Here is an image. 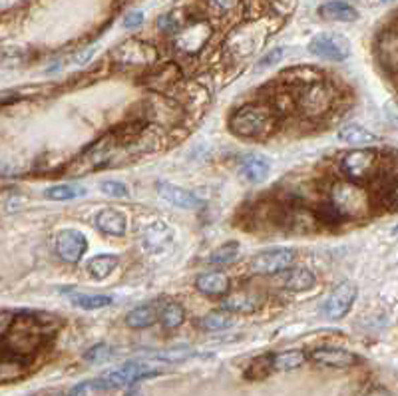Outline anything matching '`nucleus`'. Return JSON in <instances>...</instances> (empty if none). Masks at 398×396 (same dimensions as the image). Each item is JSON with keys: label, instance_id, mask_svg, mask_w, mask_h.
<instances>
[{"label": "nucleus", "instance_id": "f03ea898", "mask_svg": "<svg viewBox=\"0 0 398 396\" xmlns=\"http://www.w3.org/2000/svg\"><path fill=\"white\" fill-rule=\"evenodd\" d=\"M275 126V118L271 110L259 104H245L229 118V128L233 133L241 138H259L271 132Z\"/></svg>", "mask_w": 398, "mask_h": 396}, {"label": "nucleus", "instance_id": "2f4dec72", "mask_svg": "<svg viewBox=\"0 0 398 396\" xmlns=\"http://www.w3.org/2000/svg\"><path fill=\"white\" fill-rule=\"evenodd\" d=\"M271 371H275V368H273V354H263V356L253 359V363L249 364L245 376H247V378H263V376H267Z\"/></svg>", "mask_w": 398, "mask_h": 396}, {"label": "nucleus", "instance_id": "4be33fe9", "mask_svg": "<svg viewBox=\"0 0 398 396\" xmlns=\"http://www.w3.org/2000/svg\"><path fill=\"white\" fill-rule=\"evenodd\" d=\"M283 80L291 84V86H305V88H309L313 84H317V82H321V72L319 70H315V68H309V66H303V68H291L287 72H283Z\"/></svg>", "mask_w": 398, "mask_h": 396}, {"label": "nucleus", "instance_id": "bb28decb", "mask_svg": "<svg viewBox=\"0 0 398 396\" xmlns=\"http://www.w3.org/2000/svg\"><path fill=\"white\" fill-rule=\"evenodd\" d=\"M46 198L52 201H70V199L82 198L86 193V189L82 186H74V184H60V186L48 187L44 191Z\"/></svg>", "mask_w": 398, "mask_h": 396}, {"label": "nucleus", "instance_id": "5701e85b", "mask_svg": "<svg viewBox=\"0 0 398 396\" xmlns=\"http://www.w3.org/2000/svg\"><path fill=\"white\" fill-rule=\"evenodd\" d=\"M315 275L310 273L309 269L298 267V269H291L287 271V277L283 281V287L289 291H309L310 287L315 285Z\"/></svg>", "mask_w": 398, "mask_h": 396}, {"label": "nucleus", "instance_id": "7c9ffc66", "mask_svg": "<svg viewBox=\"0 0 398 396\" xmlns=\"http://www.w3.org/2000/svg\"><path fill=\"white\" fill-rule=\"evenodd\" d=\"M72 303L80 308L86 311H98V308H106L111 305V297L108 295H74Z\"/></svg>", "mask_w": 398, "mask_h": 396}, {"label": "nucleus", "instance_id": "e433bc0d", "mask_svg": "<svg viewBox=\"0 0 398 396\" xmlns=\"http://www.w3.org/2000/svg\"><path fill=\"white\" fill-rule=\"evenodd\" d=\"M388 203H390L392 210H398V184L390 189V193H388Z\"/></svg>", "mask_w": 398, "mask_h": 396}, {"label": "nucleus", "instance_id": "4c0bfd02", "mask_svg": "<svg viewBox=\"0 0 398 396\" xmlns=\"http://www.w3.org/2000/svg\"><path fill=\"white\" fill-rule=\"evenodd\" d=\"M388 112H390V118H392L394 124L398 126V106H394V104H388Z\"/></svg>", "mask_w": 398, "mask_h": 396}, {"label": "nucleus", "instance_id": "1a4fd4ad", "mask_svg": "<svg viewBox=\"0 0 398 396\" xmlns=\"http://www.w3.org/2000/svg\"><path fill=\"white\" fill-rule=\"evenodd\" d=\"M114 62L123 66H152L157 60V52L145 42L140 40H128L114 50Z\"/></svg>", "mask_w": 398, "mask_h": 396}, {"label": "nucleus", "instance_id": "9b49d317", "mask_svg": "<svg viewBox=\"0 0 398 396\" xmlns=\"http://www.w3.org/2000/svg\"><path fill=\"white\" fill-rule=\"evenodd\" d=\"M88 249L84 233L78 229H62L56 235V253L68 263H78Z\"/></svg>", "mask_w": 398, "mask_h": 396}, {"label": "nucleus", "instance_id": "ddd939ff", "mask_svg": "<svg viewBox=\"0 0 398 396\" xmlns=\"http://www.w3.org/2000/svg\"><path fill=\"white\" fill-rule=\"evenodd\" d=\"M157 193L166 199L167 203H171L176 208H181V210H199L203 205V201L195 193H191V191L183 189V187L174 186V184H167V181H159L157 184Z\"/></svg>", "mask_w": 398, "mask_h": 396}, {"label": "nucleus", "instance_id": "58836bf2", "mask_svg": "<svg viewBox=\"0 0 398 396\" xmlns=\"http://www.w3.org/2000/svg\"><path fill=\"white\" fill-rule=\"evenodd\" d=\"M366 396H390V392L385 390V388H375V390H370Z\"/></svg>", "mask_w": 398, "mask_h": 396}, {"label": "nucleus", "instance_id": "473e14b6", "mask_svg": "<svg viewBox=\"0 0 398 396\" xmlns=\"http://www.w3.org/2000/svg\"><path fill=\"white\" fill-rule=\"evenodd\" d=\"M100 189L106 193V196H110V198H126L128 196V186L126 184H120V181H104Z\"/></svg>", "mask_w": 398, "mask_h": 396}, {"label": "nucleus", "instance_id": "2eb2a0df", "mask_svg": "<svg viewBox=\"0 0 398 396\" xmlns=\"http://www.w3.org/2000/svg\"><path fill=\"white\" fill-rule=\"evenodd\" d=\"M96 227L106 235H114V237H122L128 232V217L122 211L118 210H102L96 215Z\"/></svg>", "mask_w": 398, "mask_h": 396}, {"label": "nucleus", "instance_id": "20e7f679", "mask_svg": "<svg viewBox=\"0 0 398 396\" xmlns=\"http://www.w3.org/2000/svg\"><path fill=\"white\" fill-rule=\"evenodd\" d=\"M157 374V368L150 366L147 363H126L120 368L111 371V373L104 374L96 378L92 386L94 388H102V390H110V388H123V386H130L142 378L147 376H154Z\"/></svg>", "mask_w": 398, "mask_h": 396}, {"label": "nucleus", "instance_id": "f8f14e48", "mask_svg": "<svg viewBox=\"0 0 398 396\" xmlns=\"http://www.w3.org/2000/svg\"><path fill=\"white\" fill-rule=\"evenodd\" d=\"M310 359L327 368H351L358 363V356L354 352L337 347H319L310 352Z\"/></svg>", "mask_w": 398, "mask_h": 396}, {"label": "nucleus", "instance_id": "c85d7f7f", "mask_svg": "<svg viewBox=\"0 0 398 396\" xmlns=\"http://www.w3.org/2000/svg\"><path fill=\"white\" fill-rule=\"evenodd\" d=\"M201 327L205 330H223L231 327V315L229 311H211L203 319H201Z\"/></svg>", "mask_w": 398, "mask_h": 396}, {"label": "nucleus", "instance_id": "9d476101", "mask_svg": "<svg viewBox=\"0 0 398 396\" xmlns=\"http://www.w3.org/2000/svg\"><path fill=\"white\" fill-rule=\"evenodd\" d=\"M356 295H358L356 285L351 283V281H343L341 285H337L332 289L331 295L322 303V313L332 320L343 319L344 315H346V313L351 311V307L354 305Z\"/></svg>", "mask_w": 398, "mask_h": 396}, {"label": "nucleus", "instance_id": "72a5a7b5", "mask_svg": "<svg viewBox=\"0 0 398 396\" xmlns=\"http://www.w3.org/2000/svg\"><path fill=\"white\" fill-rule=\"evenodd\" d=\"M111 356V349L110 347H106V344H98V347H94V349H90L86 352V361L88 363H100V361H106V359H110Z\"/></svg>", "mask_w": 398, "mask_h": 396}, {"label": "nucleus", "instance_id": "f257e3e1", "mask_svg": "<svg viewBox=\"0 0 398 396\" xmlns=\"http://www.w3.org/2000/svg\"><path fill=\"white\" fill-rule=\"evenodd\" d=\"M42 341H44V332L40 323L28 315H23L16 317L8 332L2 335V352L28 361L30 352L38 351Z\"/></svg>", "mask_w": 398, "mask_h": 396}, {"label": "nucleus", "instance_id": "4468645a", "mask_svg": "<svg viewBox=\"0 0 398 396\" xmlns=\"http://www.w3.org/2000/svg\"><path fill=\"white\" fill-rule=\"evenodd\" d=\"M195 287H198L199 293L203 295H210V297H222L227 295L229 289H231V281L229 277L222 273V271H215V273H201L195 279Z\"/></svg>", "mask_w": 398, "mask_h": 396}, {"label": "nucleus", "instance_id": "a878e982", "mask_svg": "<svg viewBox=\"0 0 398 396\" xmlns=\"http://www.w3.org/2000/svg\"><path fill=\"white\" fill-rule=\"evenodd\" d=\"M307 361V354L303 351H285L273 354V368L275 371H295Z\"/></svg>", "mask_w": 398, "mask_h": 396}, {"label": "nucleus", "instance_id": "b1692460", "mask_svg": "<svg viewBox=\"0 0 398 396\" xmlns=\"http://www.w3.org/2000/svg\"><path fill=\"white\" fill-rule=\"evenodd\" d=\"M183 320H186V311L179 303L169 301L166 305H162V308H159V323L166 329H177V327L183 325Z\"/></svg>", "mask_w": 398, "mask_h": 396}, {"label": "nucleus", "instance_id": "6e6552de", "mask_svg": "<svg viewBox=\"0 0 398 396\" xmlns=\"http://www.w3.org/2000/svg\"><path fill=\"white\" fill-rule=\"evenodd\" d=\"M309 52L331 62H343L351 54V44L339 34H317L309 42Z\"/></svg>", "mask_w": 398, "mask_h": 396}, {"label": "nucleus", "instance_id": "dca6fc26", "mask_svg": "<svg viewBox=\"0 0 398 396\" xmlns=\"http://www.w3.org/2000/svg\"><path fill=\"white\" fill-rule=\"evenodd\" d=\"M171 241H174V232L162 221H155L144 229V245L147 251H154V253L164 251Z\"/></svg>", "mask_w": 398, "mask_h": 396}, {"label": "nucleus", "instance_id": "393cba45", "mask_svg": "<svg viewBox=\"0 0 398 396\" xmlns=\"http://www.w3.org/2000/svg\"><path fill=\"white\" fill-rule=\"evenodd\" d=\"M116 265H118L116 255H98V257L90 259L86 269H88V273L94 279H106L116 269Z\"/></svg>", "mask_w": 398, "mask_h": 396}, {"label": "nucleus", "instance_id": "39448f33", "mask_svg": "<svg viewBox=\"0 0 398 396\" xmlns=\"http://www.w3.org/2000/svg\"><path fill=\"white\" fill-rule=\"evenodd\" d=\"M331 203L341 217H361L368 210L365 191L354 184H337L332 189Z\"/></svg>", "mask_w": 398, "mask_h": 396}, {"label": "nucleus", "instance_id": "c756f323", "mask_svg": "<svg viewBox=\"0 0 398 396\" xmlns=\"http://www.w3.org/2000/svg\"><path fill=\"white\" fill-rule=\"evenodd\" d=\"M225 311H231V313H251L257 308V299L247 295V293H239V295H233L231 299H227L223 303Z\"/></svg>", "mask_w": 398, "mask_h": 396}, {"label": "nucleus", "instance_id": "6ab92c4d", "mask_svg": "<svg viewBox=\"0 0 398 396\" xmlns=\"http://www.w3.org/2000/svg\"><path fill=\"white\" fill-rule=\"evenodd\" d=\"M269 172H271V164H269L265 155L249 154L241 160V174H243L245 179H249L253 184L263 181L269 176Z\"/></svg>", "mask_w": 398, "mask_h": 396}, {"label": "nucleus", "instance_id": "412c9836", "mask_svg": "<svg viewBox=\"0 0 398 396\" xmlns=\"http://www.w3.org/2000/svg\"><path fill=\"white\" fill-rule=\"evenodd\" d=\"M157 319H159V311L154 305H142V307H135L126 315V325L130 329H147Z\"/></svg>", "mask_w": 398, "mask_h": 396}, {"label": "nucleus", "instance_id": "7ed1b4c3", "mask_svg": "<svg viewBox=\"0 0 398 396\" xmlns=\"http://www.w3.org/2000/svg\"><path fill=\"white\" fill-rule=\"evenodd\" d=\"M380 167L378 162V152L375 148H358V150H351L349 154L343 155L341 160V169L349 179L353 181H366Z\"/></svg>", "mask_w": 398, "mask_h": 396}, {"label": "nucleus", "instance_id": "aec40b11", "mask_svg": "<svg viewBox=\"0 0 398 396\" xmlns=\"http://www.w3.org/2000/svg\"><path fill=\"white\" fill-rule=\"evenodd\" d=\"M339 140L349 143V145H366V148H370L373 143L378 142L375 133L363 128V126H358V124H344L343 128L339 130Z\"/></svg>", "mask_w": 398, "mask_h": 396}, {"label": "nucleus", "instance_id": "ea45409f", "mask_svg": "<svg viewBox=\"0 0 398 396\" xmlns=\"http://www.w3.org/2000/svg\"><path fill=\"white\" fill-rule=\"evenodd\" d=\"M392 233H394V235H397V237H398V225H397V227H394V229H392Z\"/></svg>", "mask_w": 398, "mask_h": 396}, {"label": "nucleus", "instance_id": "cd10ccee", "mask_svg": "<svg viewBox=\"0 0 398 396\" xmlns=\"http://www.w3.org/2000/svg\"><path fill=\"white\" fill-rule=\"evenodd\" d=\"M239 243L237 241H227L223 243L222 247H217L215 251H211L210 257H207V263L210 265H227L231 263L233 259L239 253Z\"/></svg>", "mask_w": 398, "mask_h": 396}, {"label": "nucleus", "instance_id": "c9c22d12", "mask_svg": "<svg viewBox=\"0 0 398 396\" xmlns=\"http://www.w3.org/2000/svg\"><path fill=\"white\" fill-rule=\"evenodd\" d=\"M142 24H144V12L140 11L130 12V14L123 18V26H126V28H138V26H142Z\"/></svg>", "mask_w": 398, "mask_h": 396}, {"label": "nucleus", "instance_id": "f704fd0d", "mask_svg": "<svg viewBox=\"0 0 398 396\" xmlns=\"http://www.w3.org/2000/svg\"><path fill=\"white\" fill-rule=\"evenodd\" d=\"M283 56H285L283 48H273V50H269V54H265L263 58H261V60H259V64H257V66L259 68L275 66V64H279V62L283 60Z\"/></svg>", "mask_w": 398, "mask_h": 396}, {"label": "nucleus", "instance_id": "a211bd4d", "mask_svg": "<svg viewBox=\"0 0 398 396\" xmlns=\"http://www.w3.org/2000/svg\"><path fill=\"white\" fill-rule=\"evenodd\" d=\"M319 14L325 20H334V23H354L358 18V11L351 6L349 2L343 0H331V2H325Z\"/></svg>", "mask_w": 398, "mask_h": 396}, {"label": "nucleus", "instance_id": "423d86ee", "mask_svg": "<svg viewBox=\"0 0 398 396\" xmlns=\"http://www.w3.org/2000/svg\"><path fill=\"white\" fill-rule=\"evenodd\" d=\"M297 259L295 249L291 247H273L255 255L251 261V271L257 275H277L281 271H289Z\"/></svg>", "mask_w": 398, "mask_h": 396}, {"label": "nucleus", "instance_id": "f3484780", "mask_svg": "<svg viewBox=\"0 0 398 396\" xmlns=\"http://www.w3.org/2000/svg\"><path fill=\"white\" fill-rule=\"evenodd\" d=\"M210 26L205 23H198L189 26L186 30H179L177 36V46L183 52H198L201 46L205 44V40L210 38Z\"/></svg>", "mask_w": 398, "mask_h": 396}, {"label": "nucleus", "instance_id": "0eeeda50", "mask_svg": "<svg viewBox=\"0 0 398 396\" xmlns=\"http://www.w3.org/2000/svg\"><path fill=\"white\" fill-rule=\"evenodd\" d=\"M332 104H334V92L322 80L303 90V94L298 96V108L305 116H322L331 110Z\"/></svg>", "mask_w": 398, "mask_h": 396}]
</instances>
